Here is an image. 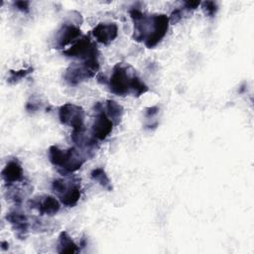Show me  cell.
Masks as SVG:
<instances>
[{"instance_id": "1", "label": "cell", "mask_w": 254, "mask_h": 254, "mask_svg": "<svg viewBox=\"0 0 254 254\" xmlns=\"http://www.w3.org/2000/svg\"><path fill=\"white\" fill-rule=\"evenodd\" d=\"M129 14L133 21V40L144 43L148 49H154L169 30L170 21L166 14L149 15L135 8L131 9Z\"/></svg>"}, {"instance_id": "2", "label": "cell", "mask_w": 254, "mask_h": 254, "mask_svg": "<svg viewBox=\"0 0 254 254\" xmlns=\"http://www.w3.org/2000/svg\"><path fill=\"white\" fill-rule=\"evenodd\" d=\"M109 90L117 96L140 97L149 90V87L141 80L136 69L125 63H117L108 80Z\"/></svg>"}, {"instance_id": "3", "label": "cell", "mask_w": 254, "mask_h": 254, "mask_svg": "<svg viewBox=\"0 0 254 254\" xmlns=\"http://www.w3.org/2000/svg\"><path fill=\"white\" fill-rule=\"evenodd\" d=\"M89 158L77 147L63 150L56 145L49 148V160L63 176H68L81 168Z\"/></svg>"}, {"instance_id": "4", "label": "cell", "mask_w": 254, "mask_h": 254, "mask_svg": "<svg viewBox=\"0 0 254 254\" xmlns=\"http://www.w3.org/2000/svg\"><path fill=\"white\" fill-rule=\"evenodd\" d=\"M52 189L57 193L60 201L67 207L74 206L81 195L80 179L76 176L54 180Z\"/></svg>"}, {"instance_id": "5", "label": "cell", "mask_w": 254, "mask_h": 254, "mask_svg": "<svg viewBox=\"0 0 254 254\" xmlns=\"http://www.w3.org/2000/svg\"><path fill=\"white\" fill-rule=\"evenodd\" d=\"M99 69L98 58L83 61L80 64H71L64 73V81L69 85H77L95 75Z\"/></svg>"}, {"instance_id": "6", "label": "cell", "mask_w": 254, "mask_h": 254, "mask_svg": "<svg viewBox=\"0 0 254 254\" xmlns=\"http://www.w3.org/2000/svg\"><path fill=\"white\" fill-rule=\"evenodd\" d=\"M63 55L68 58H77L83 62L98 58L99 52L96 44L91 42L89 36H82L70 48L63 51Z\"/></svg>"}, {"instance_id": "7", "label": "cell", "mask_w": 254, "mask_h": 254, "mask_svg": "<svg viewBox=\"0 0 254 254\" xmlns=\"http://www.w3.org/2000/svg\"><path fill=\"white\" fill-rule=\"evenodd\" d=\"M84 109L74 103H64L59 109L60 122L71 127L72 130H78L84 127Z\"/></svg>"}, {"instance_id": "8", "label": "cell", "mask_w": 254, "mask_h": 254, "mask_svg": "<svg viewBox=\"0 0 254 254\" xmlns=\"http://www.w3.org/2000/svg\"><path fill=\"white\" fill-rule=\"evenodd\" d=\"M94 112L95 116L91 125V135L96 140H104L112 132L114 124L107 116L102 103H95Z\"/></svg>"}, {"instance_id": "9", "label": "cell", "mask_w": 254, "mask_h": 254, "mask_svg": "<svg viewBox=\"0 0 254 254\" xmlns=\"http://www.w3.org/2000/svg\"><path fill=\"white\" fill-rule=\"evenodd\" d=\"M29 207L37 209L41 215H55L61 208L60 201L53 195H38L28 202Z\"/></svg>"}, {"instance_id": "10", "label": "cell", "mask_w": 254, "mask_h": 254, "mask_svg": "<svg viewBox=\"0 0 254 254\" xmlns=\"http://www.w3.org/2000/svg\"><path fill=\"white\" fill-rule=\"evenodd\" d=\"M81 34L80 28L72 22L64 23L56 33L55 37V49L62 50L74 40H76Z\"/></svg>"}, {"instance_id": "11", "label": "cell", "mask_w": 254, "mask_h": 254, "mask_svg": "<svg viewBox=\"0 0 254 254\" xmlns=\"http://www.w3.org/2000/svg\"><path fill=\"white\" fill-rule=\"evenodd\" d=\"M71 140L75 144V147L85 153L88 158L93 157L99 147L96 139L92 135L86 134L84 127L78 130H72Z\"/></svg>"}, {"instance_id": "12", "label": "cell", "mask_w": 254, "mask_h": 254, "mask_svg": "<svg viewBox=\"0 0 254 254\" xmlns=\"http://www.w3.org/2000/svg\"><path fill=\"white\" fill-rule=\"evenodd\" d=\"M6 220L20 240L26 239L29 231V220L24 212L19 209H11L6 214Z\"/></svg>"}, {"instance_id": "13", "label": "cell", "mask_w": 254, "mask_h": 254, "mask_svg": "<svg viewBox=\"0 0 254 254\" xmlns=\"http://www.w3.org/2000/svg\"><path fill=\"white\" fill-rule=\"evenodd\" d=\"M92 35L102 45H109L118 36V27L115 23H98L92 29Z\"/></svg>"}, {"instance_id": "14", "label": "cell", "mask_w": 254, "mask_h": 254, "mask_svg": "<svg viewBox=\"0 0 254 254\" xmlns=\"http://www.w3.org/2000/svg\"><path fill=\"white\" fill-rule=\"evenodd\" d=\"M1 177L7 186L23 182L24 173L19 161L18 160L9 161L6 164V166L3 168L1 172Z\"/></svg>"}, {"instance_id": "15", "label": "cell", "mask_w": 254, "mask_h": 254, "mask_svg": "<svg viewBox=\"0 0 254 254\" xmlns=\"http://www.w3.org/2000/svg\"><path fill=\"white\" fill-rule=\"evenodd\" d=\"M80 249L75 242L70 238L66 231H62L58 240V252L61 254H72L78 253Z\"/></svg>"}, {"instance_id": "16", "label": "cell", "mask_w": 254, "mask_h": 254, "mask_svg": "<svg viewBox=\"0 0 254 254\" xmlns=\"http://www.w3.org/2000/svg\"><path fill=\"white\" fill-rule=\"evenodd\" d=\"M103 107H104V110H105L107 116L112 121L114 126L119 125L121 123L122 116L124 113L123 107L119 103H117L116 101H114L112 99H107L105 101Z\"/></svg>"}, {"instance_id": "17", "label": "cell", "mask_w": 254, "mask_h": 254, "mask_svg": "<svg viewBox=\"0 0 254 254\" xmlns=\"http://www.w3.org/2000/svg\"><path fill=\"white\" fill-rule=\"evenodd\" d=\"M90 178L92 181L99 184L103 189H105L108 191H111L113 190L111 181L108 178L105 170L103 168H95L90 173Z\"/></svg>"}, {"instance_id": "18", "label": "cell", "mask_w": 254, "mask_h": 254, "mask_svg": "<svg viewBox=\"0 0 254 254\" xmlns=\"http://www.w3.org/2000/svg\"><path fill=\"white\" fill-rule=\"evenodd\" d=\"M33 67H28V68H24V69H19V70H9V76L7 78L8 83L10 84H14L17 83L18 81H20L21 79L25 78L27 75H29L30 73L33 72Z\"/></svg>"}, {"instance_id": "19", "label": "cell", "mask_w": 254, "mask_h": 254, "mask_svg": "<svg viewBox=\"0 0 254 254\" xmlns=\"http://www.w3.org/2000/svg\"><path fill=\"white\" fill-rule=\"evenodd\" d=\"M200 6L204 15L207 17H214L218 10V6L214 1H203L200 3Z\"/></svg>"}, {"instance_id": "20", "label": "cell", "mask_w": 254, "mask_h": 254, "mask_svg": "<svg viewBox=\"0 0 254 254\" xmlns=\"http://www.w3.org/2000/svg\"><path fill=\"white\" fill-rule=\"evenodd\" d=\"M184 11H186L185 9H180V8H177L175 10H173V12L171 13L170 17H169V21H170V24H177L184 16Z\"/></svg>"}, {"instance_id": "21", "label": "cell", "mask_w": 254, "mask_h": 254, "mask_svg": "<svg viewBox=\"0 0 254 254\" xmlns=\"http://www.w3.org/2000/svg\"><path fill=\"white\" fill-rule=\"evenodd\" d=\"M13 4L18 10H20L24 13H28L30 10V2L29 1H15Z\"/></svg>"}, {"instance_id": "22", "label": "cell", "mask_w": 254, "mask_h": 254, "mask_svg": "<svg viewBox=\"0 0 254 254\" xmlns=\"http://www.w3.org/2000/svg\"><path fill=\"white\" fill-rule=\"evenodd\" d=\"M159 111H160V108H159L158 106L147 107V108H145V110H144L145 117H146L147 119H151V118H153L154 116H156Z\"/></svg>"}, {"instance_id": "23", "label": "cell", "mask_w": 254, "mask_h": 254, "mask_svg": "<svg viewBox=\"0 0 254 254\" xmlns=\"http://www.w3.org/2000/svg\"><path fill=\"white\" fill-rule=\"evenodd\" d=\"M200 3H201L200 1H186L183 4H184V9L187 12H190L195 10L200 5Z\"/></svg>"}, {"instance_id": "24", "label": "cell", "mask_w": 254, "mask_h": 254, "mask_svg": "<svg viewBox=\"0 0 254 254\" xmlns=\"http://www.w3.org/2000/svg\"><path fill=\"white\" fill-rule=\"evenodd\" d=\"M8 247H9V244H8L7 241H1L2 250H6V249H8Z\"/></svg>"}]
</instances>
